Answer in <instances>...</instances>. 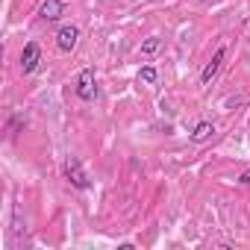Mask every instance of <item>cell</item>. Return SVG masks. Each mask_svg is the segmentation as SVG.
<instances>
[{"label": "cell", "instance_id": "6", "mask_svg": "<svg viewBox=\"0 0 250 250\" xmlns=\"http://www.w3.org/2000/svg\"><path fill=\"white\" fill-rule=\"evenodd\" d=\"M39 15H42L44 21H59V18L65 15V0H42Z\"/></svg>", "mask_w": 250, "mask_h": 250}, {"label": "cell", "instance_id": "5", "mask_svg": "<svg viewBox=\"0 0 250 250\" xmlns=\"http://www.w3.org/2000/svg\"><path fill=\"white\" fill-rule=\"evenodd\" d=\"M224 56H227V47H218L215 53H212V59L206 62V68L200 71V85H209L215 77H218V71H221V62H224Z\"/></svg>", "mask_w": 250, "mask_h": 250}, {"label": "cell", "instance_id": "7", "mask_svg": "<svg viewBox=\"0 0 250 250\" xmlns=\"http://www.w3.org/2000/svg\"><path fill=\"white\" fill-rule=\"evenodd\" d=\"M212 136H215V124H212V121H200L197 127H194V133H191V142L200 145V142H206V139H212Z\"/></svg>", "mask_w": 250, "mask_h": 250}, {"label": "cell", "instance_id": "8", "mask_svg": "<svg viewBox=\"0 0 250 250\" xmlns=\"http://www.w3.org/2000/svg\"><path fill=\"white\" fill-rule=\"evenodd\" d=\"M139 83H145V85H156V83H159V71H156L153 65H145V68L139 71Z\"/></svg>", "mask_w": 250, "mask_h": 250}, {"label": "cell", "instance_id": "9", "mask_svg": "<svg viewBox=\"0 0 250 250\" xmlns=\"http://www.w3.org/2000/svg\"><path fill=\"white\" fill-rule=\"evenodd\" d=\"M159 47H162V39H156V36H150V39H147V42L142 44V53H145V56H153V53H156Z\"/></svg>", "mask_w": 250, "mask_h": 250}, {"label": "cell", "instance_id": "3", "mask_svg": "<svg viewBox=\"0 0 250 250\" xmlns=\"http://www.w3.org/2000/svg\"><path fill=\"white\" fill-rule=\"evenodd\" d=\"M56 44H59V50H62V53H71V50L80 44V27L65 24V27L56 33Z\"/></svg>", "mask_w": 250, "mask_h": 250}, {"label": "cell", "instance_id": "4", "mask_svg": "<svg viewBox=\"0 0 250 250\" xmlns=\"http://www.w3.org/2000/svg\"><path fill=\"white\" fill-rule=\"evenodd\" d=\"M39 62H42V47L36 42H27L24 50H21V71L24 74H33L39 68Z\"/></svg>", "mask_w": 250, "mask_h": 250}, {"label": "cell", "instance_id": "2", "mask_svg": "<svg viewBox=\"0 0 250 250\" xmlns=\"http://www.w3.org/2000/svg\"><path fill=\"white\" fill-rule=\"evenodd\" d=\"M65 180H68L74 188H80V191H85V188L91 186V180H88V174H85V168H83V162H80L77 156H68V159H65Z\"/></svg>", "mask_w": 250, "mask_h": 250}, {"label": "cell", "instance_id": "10", "mask_svg": "<svg viewBox=\"0 0 250 250\" xmlns=\"http://www.w3.org/2000/svg\"><path fill=\"white\" fill-rule=\"evenodd\" d=\"M238 183H241V186H250V168H247V171H241V177H238Z\"/></svg>", "mask_w": 250, "mask_h": 250}, {"label": "cell", "instance_id": "1", "mask_svg": "<svg viewBox=\"0 0 250 250\" xmlns=\"http://www.w3.org/2000/svg\"><path fill=\"white\" fill-rule=\"evenodd\" d=\"M74 91H77V97L85 100V103L97 100V77H94V68H83V71L77 74Z\"/></svg>", "mask_w": 250, "mask_h": 250}]
</instances>
